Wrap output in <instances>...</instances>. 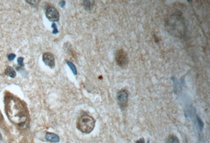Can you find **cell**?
I'll use <instances>...</instances> for the list:
<instances>
[{"label": "cell", "instance_id": "1", "mask_svg": "<svg viewBox=\"0 0 210 143\" xmlns=\"http://www.w3.org/2000/svg\"><path fill=\"white\" fill-rule=\"evenodd\" d=\"M7 115L12 123L23 124L27 120V113L23 105L15 98L8 99L6 105Z\"/></svg>", "mask_w": 210, "mask_h": 143}, {"label": "cell", "instance_id": "2", "mask_svg": "<svg viewBox=\"0 0 210 143\" xmlns=\"http://www.w3.org/2000/svg\"><path fill=\"white\" fill-rule=\"evenodd\" d=\"M165 27L170 34L176 37H182L185 33V22L180 14L174 13L168 17L165 21Z\"/></svg>", "mask_w": 210, "mask_h": 143}, {"label": "cell", "instance_id": "3", "mask_svg": "<svg viewBox=\"0 0 210 143\" xmlns=\"http://www.w3.org/2000/svg\"><path fill=\"white\" fill-rule=\"evenodd\" d=\"M95 121L91 116L84 115L79 118L77 123V128L85 133H89L95 127Z\"/></svg>", "mask_w": 210, "mask_h": 143}, {"label": "cell", "instance_id": "4", "mask_svg": "<svg viewBox=\"0 0 210 143\" xmlns=\"http://www.w3.org/2000/svg\"><path fill=\"white\" fill-rule=\"evenodd\" d=\"M115 59L116 63L120 67H126L128 64V56L127 53L123 49H120L116 51Z\"/></svg>", "mask_w": 210, "mask_h": 143}, {"label": "cell", "instance_id": "5", "mask_svg": "<svg viewBox=\"0 0 210 143\" xmlns=\"http://www.w3.org/2000/svg\"><path fill=\"white\" fill-rule=\"evenodd\" d=\"M117 102L122 109L126 107L128 105L129 93L125 89H122L117 93Z\"/></svg>", "mask_w": 210, "mask_h": 143}, {"label": "cell", "instance_id": "6", "mask_svg": "<svg viewBox=\"0 0 210 143\" xmlns=\"http://www.w3.org/2000/svg\"><path fill=\"white\" fill-rule=\"evenodd\" d=\"M46 15L49 20L53 22L57 21L60 17L59 11L54 7L48 8L46 12Z\"/></svg>", "mask_w": 210, "mask_h": 143}, {"label": "cell", "instance_id": "7", "mask_svg": "<svg viewBox=\"0 0 210 143\" xmlns=\"http://www.w3.org/2000/svg\"><path fill=\"white\" fill-rule=\"evenodd\" d=\"M43 61L45 64L50 67H53L55 65V60L53 56L50 53H46L43 56Z\"/></svg>", "mask_w": 210, "mask_h": 143}, {"label": "cell", "instance_id": "8", "mask_svg": "<svg viewBox=\"0 0 210 143\" xmlns=\"http://www.w3.org/2000/svg\"><path fill=\"white\" fill-rule=\"evenodd\" d=\"M46 139L48 141L52 143H58L60 141V138L57 135L52 133H47L46 135Z\"/></svg>", "mask_w": 210, "mask_h": 143}, {"label": "cell", "instance_id": "9", "mask_svg": "<svg viewBox=\"0 0 210 143\" xmlns=\"http://www.w3.org/2000/svg\"><path fill=\"white\" fill-rule=\"evenodd\" d=\"M6 75L8 76L11 78H15L16 76V72L14 69L12 67H7L5 71Z\"/></svg>", "mask_w": 210, "mask_h": 143}, {"label": "cell", "instance_id": "10", "mask_svg": "<svg viewBox=\"0 0 210 143\" xmlns=\"http://www.w3.org/2000/svg\"><path fill=\"white\" fill-rule=\"evenodd\" d=\"M166 143H180L178 137L174 135H171L168 137Z\"/></svg>", "mask_w": 210, "mask_h": 143}, {"label": "cell", "instance_id": "11", "mask_svg": "<svg viewBox=\"0 0 210 143\" xmlns=\"http://www.w3.org/2000/svg\"><path fill=\"white\" fill-rule=\"evenodd\" d=\"M67 64L70 67V69H71L72 71H73L74 74L76 75L77 74V70H76V69L75 65L73 64V63L71 62H67Z\"/></svg>", "mask_w": 210, "mask_h": 143}, {"label": "cell", "instance_id": "12", "mask_svg": "<svg viewBox=\"0 0 210 143\" xmlns=\"http://www.w3.org/2000/svg\"><path fill=\"white\" fill-rule=\"evenodd\" d=\"M23 59L22 57H20L18 58V60H17V62H18V64H20V65L23 66Z\"/></svg>", "mask_w": 210, "mask_h": 143}, {"label": "cell", "instance_id": "13", "mask_svg": "<svg viewBox=\"0 0 210 143\" xmlns=\"http://www.w3.org/2000/svg\"><path fill=\"white\" fill-rule=\"evenodd\" d=\"M15 57V55L14 54H11L8 55V59L10 61H11V60H13L14 58Z\"/></svg>", "mask_w": 210, "mask_h": 143}, {"label": "cell", "instance_id": "14", "mask_svg": "<svg viewBox=\"0 0 210 143\" xmlns=\"http://www.w3.org/2000/svg\"><path fill=\"white\" fill-rule=\"evenodd\" d=\"M136 143H145V141L144 138H140L136 141Z\"/></svg>", "mask_w": 210, "mask_h": 143}, {"label": "cell", "instance_id": "15", "mask_svg": "<svg viewBox=\"0 0 210 143\" xmlns=\"http://www.w3.org/2000/svg\"><path fill=\"white\" fill-rule=\"evenodd\" d=\"M52 27H53L54 29V30L53 31V33H56L58 32V31L57 30L56 27V25H55V24H53Z\"/></svg>", "mask_w": 210, "mask_h": 143}, {"label": "cell", "instance_id": "16", "mask_svg": "<svg viewBox=\"0 0 210 143\" xmlns=\"http://www.w3.org/2000/svg\"><path fill=\"white\" fill-rule=\"evenodd\" d=\"M198 124L200 125V127L202 128L203 126V123H202V122L201 121V120L199 119V118H198Z\"/></svg>", "mask_w": 210, "mask_h": 143}, {"label": "cell", "instance_id": "17", "mask_svg": "<svg viewBox=\"0 0 210 143\" xmlns=\"http://www.w3.org/2000/svg\"><path fill=\"white\" fill-rule=\"evenodd\" d=\"M148 143H149V141H148Z\"/></svg>", "mask_w": 210, "mask_h": 143}]
</instances>
